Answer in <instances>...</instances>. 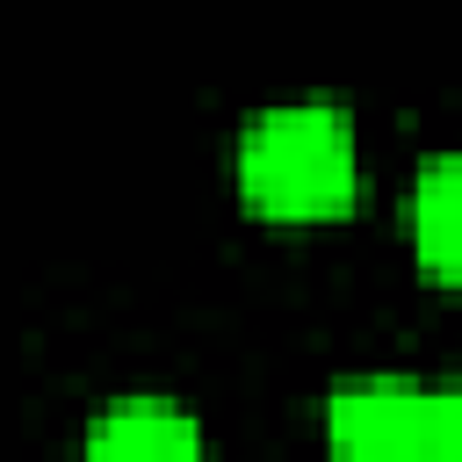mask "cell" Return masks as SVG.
Instances as JSON below:
<instances>
[{"label": "cell", "mask_w": 462, "mask_h": 462, "mask_svg": "<svg viewBox=\"0 0 462 462\" xmlns=\"http://www.w3.org/2000/svg\"><path fill=\"white\" fill-rule=\"evenodd\" d=\"M87 462H209V448L180 404L137 397V404H108L87 426Z\"/></svg>", "instance_id": "3957f363"}, {"label": "cell", "mask_w": 462, "mask_h": 462, "mask_svg": "<svg viewBox=\"0 0 462 462\" xmlns=\"http://www.w3.org/2000/svg\"><path fill=\"white\" fill-rule=\"evenodd\" d=\"M419 462H462V383L433 390V419H426V455Z\"/></svg>", "instance_id": "5b68a950"}, {"label": "cell", "mask_w": 462, "mask_h": 462, "mask_svg": "<svg viewBox=\"0 0 462 462\" xmlns=\"http://www.w3.org/2000/svg\"><path fill=\"white\" fill-rule=\"evenodd\" d=\"M411 253L433 282L462 289V152L426 159L411 180Z\"/></svg>", "instance_id": "277c9868"}, {"label": "cell", "mask_w": 462, "mask_h": 462, "mask_svg": "<svg viewBox=\"0 0 462 462\" xmlns=\"http://www.w3.org/2000/svg\"><path fill=\"white\" fill-rule=\"evenodd\" d=\"M426 419H433V390H419L404 375H361L332 397L325 448H332V462H419Z\"/></svg>", "instance_id": "7a4b0ae2"}, {"label": "cell", "mask_w": 462, "mask_h": 462, "mask_svg": "<svg viewBox=\"0 0 462 462\" xmlns=\"http://www.w3.org/2000/svg\"><path fill=\"white\" fill-rule=\"evenodd\" d=\"M238 195L274 217V224H318L339 217L361 188V152H354V123L325 101H289L245 123L238 152H231Z\"/></svg>", "instance_id": "6da1fadb"}]
</instances>
